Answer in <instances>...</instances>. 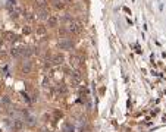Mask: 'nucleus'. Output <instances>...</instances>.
<instances>
[{"label":"nucleus","mask_w":166,"mask_h":132,"mask_svg":"<svg viewBox=\"0 0 166 132\" xmlns=\"http://www.w3.org/2000/svg\"><path fill=\"white\" fill-rule=\"evenodd\" d=\"M59 47L60 50H69V49H72V41L68 38H62L59 41Z\"/></svg>","instance_id":"nucleus-1"},{"label":"nucleus","mask_w":166,"mask_h":132,"mask_svg":"<svg viewBox=\"0 0 166 132\" xmlns=\"http://www.w3.org/2000/svg\"><path fill=\"white\" fill-rule=\"evenodd\" d=\"M68 31H69V32H72V34L80 32V31H81L80 24H76V22H72V21H71V24H69V26H68Z\"/></svg>","instance_id":"nucleus-2"},{"label":"nucleus","mask_w":166,"mask_h":132,"mask_svg":"<svg viewBox=\"0 0 166 132\" xmlns=\"http://www.w3.org/2000/svg\"><path fill=\"white\" fill-rule=\"evenodd\" d=\"M57 24H59V19L56 16H49V19H47L49 28H55V26H57Z\"/></svg>","instance_id":"nucleus-3"},{"label":"nucleus","mask_w":166,"mask_h":132,"mask_svg":"<svg viewBox=\"0 0 166 132\" xmlns=\"http://www.w3.org/2000/svg\"><path fill=\"white\" fill-rule=\"evenodd\" d=\"M71 79H72V84H74V85L80 84V81H81V73H80V72H78V70H76V72H74V73H72Z\"/></svg>","instance_id":"nucleus-4"},{"label":"nucleus","mask_w":166,"mask_h":132,"mask_svg":"<svg viewBox=\"0 0 166 132\" xmlns=\"http://www.w3.org/2000/svg\"><path fill=\"white\" fill-rule=\"evenodd\" d=\"M62 62H63V56H60V54L55 56V59H53V63H55V65H60Z\"/></svg>","instance_id":"nucleus-5"},{"label":"nucleus","mask_w":166,"mask_h":132,"mask_svg":"<svg viewBox=\"0 0 166 132\" xmlns=\"http://www.w3.org/2000/svg\"><path fill=\"white\" fill-rule=\"evenodd\" d=\"M13 126H15V129H21V128H22V120L16 119V120H15V123H13Z\"/></svg>","instance_id":"nucleus-6"},{"label":"nucleus","mask_w":166,"mask_h":132,"mask_svg":"<svg viewBox=\"0 0 166 132\" xmlns=\"http://www.w3.org/2000/svg\"><path fill=\"white\" fill-rule=\"evenodd\" d=\"M57 9H63L65 7V3H63V0H56V5H55Z\"/></svg>","instance_id":"nucleus-7"},{"label":"nucleus","mask_w":166,"mask_h":132,"mask_svg":"<svg viewBox=\"0 0 166 132\" xmlns=\"http://www.w3.org/2000/svg\"><path fill=\"white\" fill-rule=\"evenodd\" d=\"M38 18H40V19H46V18L49 19V15H47V12H46V10H41V12H40V15H38Z\"/></svg>","instance_id":"nucleus-8"},{"label":"nucleus","mask_w":166,"mask_h":132,"mask_svg":"<svg viewBox=\"0 0 166 132\" xmlns=\"http://www.w3.org/2000/svg\"><path fill=\"white\" fill-rule=\"evenodd\" d=\"M10 54H12L13 57H19V56H21V50H16V49H15V50L10 51Z\"/></svg>","instance_id":"nucleus-9"},{"label":"nucleus","mask_w":166,"mask_h":132,"mask_svg":"<svg viewBox=\"0 0 166 132\" xmlns=\"http://www.w3.org/2000/svg\"><path fill=\"white\" fill-rule=\"evenodd\" d=\"M65 131H66V132H75V128L71 125V123H68L66 128H65Z\"/></svg>","instance_id":"nucleus-10"},{"label":"nucleus","mask_w":166,"mask_h":132,"mask_svg":"<svg viewBox=\"0 0 166 132\" xmlns=\"http://www.w3.org/2000/svg\"><path fill=\"white\" fill-rule=\"evenodd\" d=\"M15 5H16V0H6V6L7 7H12Z\"/></svg>","instance_id":"nucleus-11"},{"label":"nucleus","mask_w":166,"mask_h":132,"mask_svg":"<svg viewBox=\"0 0 166 132\" xmlns=\"http://www.w3.org/2000/svg\"><path fill=\"white\" fill-rule=\"evenodd\" d=\"M31 53H32V51H30V49H27V50H25V49L21 50V54H22V56H31Z\"/></svg>","instance_id":"nucleus-12"},{"label":"nucleus","mask_w":166,"mask_h":132,"mask_svg":"<svg viewBox=\"0 0 166 132\" xmlns=\"http://www.w3.org/2000/svg\"><path fill=\"white\" fill-rule=\"evenodd\" d=\"M22 69L25 70V72H30V70H31V65H30V63H28V62H27V65H25V63H24V66H22Z\"/></svg>","instance_id":"nucleus-13"},{"label":"nucleus","mask_w":166,"mask_h":132,"mask_svg":"<svg viewBox=\"0 0 166 132\" xmlns=\"http://www.w3.org/2000/svg\"><path fill=\"white\" fill-rule=\"evenodd\" d=\"M9 103H10V98H9L7 95H5L3 100H2V104H9Z\"/></svg>","instance_id":"nucleus-14"},{"label":"nucleus","mask_w":166,"mask_h":132,"mask_svg":"<svg viewBox=\"0 0 166 132\" xmlns=\"http://www.w3.org/2000/svg\"><path fill=\"white\" fill-rule=\"evenodd\" d=\"M34 120H35V119H34V117L31 116V117H28V120H27V123H28V125L31 126V125H34Z\"/></svg>","instance_id":"nucleus-15"},{"label":"nucleus","mask_w":166,"mask_h":132,"mask_svg":"<svg viewBox=\"0 0 166 132\" xmlns=\"http://www.w3.org/2000/svg\"><path fill=\"white\" fill-rule=\"evenodd\" d=\"M35 6H38V7H43V6H44V2H35Z\"/></svg>","instance_id":"nucleus-16"}]
</instances>
